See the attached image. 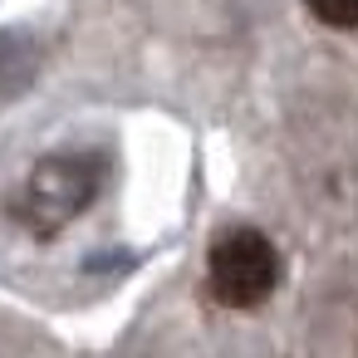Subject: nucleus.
Instances as JSON below:
<instances>
[{"instance_id": "nucleus-3", "label": "nucleus", "mask_w": 358, "mask_h": 358, "mask_svg": "<svg viewBox=\"0 0 358 358\" xmlns=\"http://www.w3.org/2000/svg\"><path fill=\"white\" fill-rule=\"evenodd\" d=\"M304 10H309L314 25H324L334 35L358 30V0H304Z\"/></svg>"}, {"instance_id": "nucleus-1", "label": "nucleus", "mask_w": 358, "mask_h": 358, "mask_svg": "<svg viewBox=\"0 0 358 358\" xmlns=\"http://www.w3.org/2000/svg\"><path fill=\"white\" fill-rule=\"evenodd\" d=\"M280 250L255 226H226L206 250V289L221 309L250 314L280 289Z\"/></svg>"}, {"instance_id": "nucleus-2", "label": "nucleus", "mask_w": 358, "mask_h": 358, "mask_svg": "<svg viewBox=\"0 0 358 358\" xmlns=\"http://www.w3.org/2000/svg\"><path fill=\"white\" fill-rule=\"evenodd\" d=\"M103 187V162L99 157H74V152H50L20 187L15 196V221L35 236L64 231Z\"/></svg>"}]
</instances>
